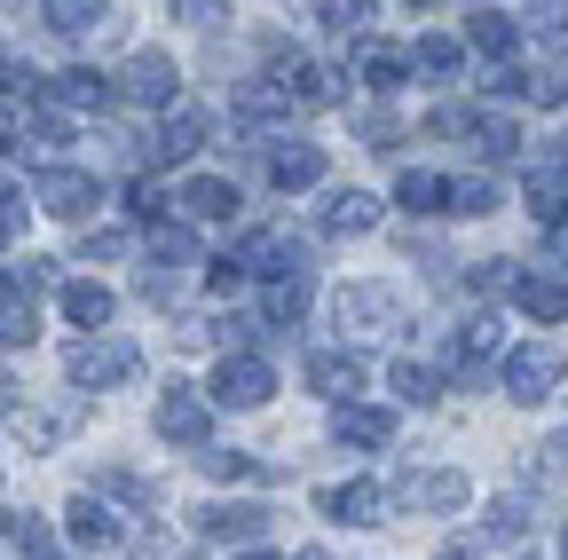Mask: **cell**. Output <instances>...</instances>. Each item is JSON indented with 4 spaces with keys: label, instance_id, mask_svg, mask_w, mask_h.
I'll return each instance as SVG.
<instances>
[{
    "label": "cell",
    "instance_id": "6da1fadb",
    "mask_svg": "<svg viewBox=\"0 0 568 560\" xmlns=\"http://www.w3.org/2000/svg\"><path fill=\"white\" fill-rule=\"evenodd\" d=\"M426 134H435V143H474L489 166H506V159L521 151V126H514L506 111H466V103L426 111Z\"/></svg>",
    "mask_w": 568,
    "mask_h": 560
},
{
    "label": "cell",
    "instance_id": "7a4b0ae2",
    "mask_svg": "<svg viewBox=\"0 0 568 560\" xmlns=\"http://www.w3.org/2000/svg\"><path fill=\"white\" fill-rule=\"evenodd\" d=\"M134 371H142V356H134V339H111V332H95V339H71V347H63V379L80 387V395L126 387Z\"/></svg>",
    "mask_w": 568,
    "mask_h": 560
},
{
    "label": "cell",
    "instance_id": "3957f363",
    "mask_svg": "<svg viewBox=\"0 0 568 560\" xmlns=\"http://www.w3.org/2000/svg\"><path fill=\"white\" fill-rule=\"evenodd\" d=\"M332 324H339V347L347 339H387V332H403V293L379 285V276H364V285H347L332 301Z\"/></svg>",
    "mask_w": 568,
    "mask_h": 560
},
{
    "label": "cell",
    "instance_id": "277c9868",
    "mask_svg": "<svg viewBox=\"0 0 568 560\" xmlns=\"http://www.w3.org/2000/svg\"><path fill=\"white\" fill-rule=\"evenodd\" d=\"M560 379H568V356H560V347H545V339H521L514 356L497 364V387H506V403H521V410L552 403Z\"/></svg>",
    "mask_w": 568,
    "mask_h": 560
},
{
    "label": "cell",
    "instance_id": "5b68a950",
    "mask_svg": "<svg viewBox=\"0 0 568 560\" xmlns=\"http://www.w3.org/2000/svg\"><path fill=\"white\" fill-rule=\"evenodd\" d=\"M268 395H276V371H268V356H253V347H230V356H213L205 403H222V410H261Z\"/></svg>",
    "mask_w": 568,
    "mask_h": 560
},
{
    "label": "cell",
    "instance_id": "8992f818",
    "mask_svg": "<svg viewBox=\"0 0 568 560\" xmlns=\"http://www.w3.org/2000/svg\"><path fill=\"white\" fill-rule=\"evenodd\" d=\"M151 418H159V442H174V450H213V403H205V387L166 379Z\"/></svg>",
    "mask_w": 568,
    "mask_h": 560
},
{
    "label": "cell",
    "instance_id": "52a82bcc",
    "mask_svg": "<svg viewBox=\"0 0 568 560\" xmlns=\"http://www.w3.org/2000/svg\"><path fill=\"white\" fill-rule=\"evenodd\" d=\"M237 276H261V285H284V276H308V245L284 230V222H268V230H253L237 253Z\"/></svg>",
    "mask_w": 568,
    "mask_h": 560
},
{
    "label": "cell",
    "instance_id": "ba28073f",
    "mask_svg": "<svg viewBox=\"0 0 568 560\" xmlns=\"http://www.w3.org/2000/svg\"><path fill=\"white\" fill-rule=\"evenodd\" d=\"M387 498L410 506V513H458V506L474 498V481H466L458 466H403Z\"/></svg>",
    "mask_w": 568,
    "mask_h": 560
},
{
    "label": "cell",
    "instance_id": "9c48e42d",
    "mask_svg": "<svg viewBox=\"0 0 568 560\" xmlns=\"http://www.w3.org/2000/svg\"><path fill=\"white\" fill-rule=\"evenodd\" d=\"M32 205H40V214H55V222H88L95 205H103V182H95L88 166H40V174H32Z\"/></svg>",
    "mask_w": 568,
    "mask_h": 560
},
{
    "label": "cell",
    "instance_id": "30bf717a",
    "mask_svg": "<svg viewBox=\"0 0 568 560\" xmlns=\"http://www.w3.org/2000/svg\"><path fill=\"white\" fill-rule=\"evenodd\" d=\"M119 95H126V103H142V111H174V103H182V72H174V55L134 48V55H126V72H119Z\"/></svg>",
    "mask_w": 568,
    "mask_h": 560
},
{
    "label": "cell",
    "instance_id": "8fae6325",
    "mask_svg": "<svg viewBox=\"0 0 568 560\" xmlns=\"http://www.w3.org/2000/svg\"><path fill=\"white\" fill-rule=\"evenodd\" d=\"M316 513H324V521H347V529H379V521L395 513V498H387L379 481H364V474H347V481L316 489Z\"/></svg>",
    "mask_w": 568,
    "mask_h": 560
},
{
    "label": "cell",
    "instance_id": "7c38bea8",
    "mask_svg": "<svg viewBox=\"0 0 568 560\" xmlns=\"http://www.w3.org/2000/svg\"><path fill=\"white\" fill-rule=\"evenodd\" d=\"M276 88L293 111H332L339 103V72H324V63H308L301 48H276Z\"/></svg>",
    "mask_w": 568,
    "mask_h": 560
},
{
    "label": "cell",
    "instance_id": "4fadbf2b",
    "mask_svg": "<svg viewBox=\"0 0 568 560\" xmlns=\"http://www.w3.org/2000/svg\"><path fill=\"white\" fill-rule=\"evenodd\" d=\"M197 521V537H213V544H253V537H268V506L261 498H213V506H197L190 513Z\"/></svg>",
    "mask_w": 568,
    "mask_h": 560
},
{
    "label": "cell",
    "instance_id": "5bb4252c",
    "mask_svg": "<svg viewBox=\"0 0 568 560\" xmlns=\"http://www.w3.org/2000/svg\"><path fill=\"white\" fill-rule=\"evenodd\" d=\"M332 442L355 450V458H379V450L395 442V410H387V403H339V410H332Z\"/></svg>",
    "mask_w": 568,
    "mask_h": 560
},
{
    "label": "cell",
    "instance_id": "9a60e30c",
    "mask_svg": "<svg viewBox=\"0 0 568 560\" xmlns=\"http://www.w3.org/2000/svg\"><path fill=\"white\" fill-rule=\"evenodd\" d=\"M301 371H308V387H316L332 410H339V403H355V395H364V379H372V364L355 356V347H316Z\"/></svg>",
    "mask_w": 568,
    "mask_h": 560
},
{
    "label": "cell",
    "instance_id": "2e32d148",
    "mask_svg": "<svg viewBox=\"0 0 568 560\" xmlns=\"http://www.w3.org/2000/svg\"><path fill=\"white\" fill-rule=\"evenodd\" d=\"M111 95H119V80H111V72H95V63H71V72L40 80V103H48V111H63V119H71V111H103Z\"/></svg>",
    "mask_w": 568,
    "mask_h": 560
},
{
    "label": "cell",
    "instance_id": "e0dca14e",
    "mask_svg": "<svg viewBox=\"0 0 568 560\" xmlns=\"http://www.w3.org/2000/svg\"><path fill=\"white\" fill-rule=\"evenodd\" d=\"M284 88L276 80H253V88H237V103H230V119H237V134L245 143H284Z\"/></svg>",
    "mask_w": 568,
    "mask_h": 560
},
{
    "label": "cell",
    "instance_id": "ac0fdd59",
    "mask_svg": "<svg viewBox=\"0 0 568 560\" xmlns=\"http://www.w3.org/2000/svg\"><path fill=\"white\" fill-rule=\"evenodd\" d=\"M63 529H71V544H80V552H111V544H126V521L95 498V489H80V498L63 506Z\"/></svg>",
    "mask_w": 568,
    "mask_h": 560
},
{
    "label": "cell",
    "instance_id": "d6986e66",
    "mask_svg": "<svg viewBox=\"0 0 568 560\" xmlns=\"http://www.w3.org/2000/svg\"><path fill=\"white\" fill-rule=\"evenodd\" d=\"M316 230H324V237H372V230H379V197H372V190H324Z\"/></svg>",
    "mask_w": 568,
    "mask_h": 560
},
{
    "label": "cell",
    "instance_id": "ffe728a7",
    "mask_svg": "<svg viewBox=\"0 0 568 560\" xmlns=\"http://www.w3.org/2000/svg\"><path fill=\"white\" fill-rule=\"evenodd\" d=\"M205 134H213V119H205L197 103H174L166 126H159V143H151V159H159V166H182V159L205 151Z\"/></svg>",
    "mask_w": 568,
    "mask_h": 560
},
{
    "label": "cell",
    "instance_id": "44dd1931",
    "mask_svg": "<svg viewBox=\"0 0 568 560\" xmlns=\"http://www.w3.org/2000/svg\"><path fill=\"white\" fill-rule=\"evenodd\" d=\"M174 214H182V222H237V182H222V174H190L182 197H174Z\"/></svg>",
    "mask_w": 568,
    "mask_h": 560
},
{
    "label": "cell",
    "instance_id": "7402d4cb",
    "mask_svg": "<svg viewBox=\"0 0 568 560\" xmlns=\"http://www.w3.org/2000/svg\"><path fill=\"white\" fill-rule=\"evenodd\" d=\"M521 197H529V222L545 230V237H568V182L537 159L529 166V182H521Z\"/></svg>",
    "mask_w": 568,
    "mask_h": 560
},
{
    "label": "cell",
    "instance_id": "603a6c76",
    "mask_svg": "<svg viewBox=\"0 0 568 560\" xmlns=\"http://www.w3.org/2000/svg\"><path fill=\"white\" fill-rule=\"evenodd\" d=\"M355 80H364L372 95H395L410 80V48L403 40H364V48H355Z\"/></svg>",
    "mask_w": 568,
    "mask_h": 560
},
{
    "label": "cell",
    "instance_id": "cb8c5ba5",
    "mask_svg": "<svg viewBox=\"0 0 568 560\" xmlns=\"http://www.w3.org/2000/svg\"><path fill=\"white\" fill-rule=\"evenodd\" d=\"M268 182H276L284 197H293V190H316V182H324V151L301 143V134H284V143L268 151Z\"/></svg>",
    "mask_w": 568,
    "mask_h": 560
},
{
    "label": "cell",
    "instance_id": "d4e9b609",
    "mask_svg": "<svg viewBox=\"0 0 568 560\" xmlns=\"http://www.w3.org/2000/svg\"><path fill=\"white\" fill-rule=\"evenodd\" d=\"M506 301H514L529 324H560V316H568V276H537V268H521Z\"/></svg>",
    "mask_w": 568,
    "mask_h": 560
},
{
    "label": "cell",
    "instance_id": "484cf974",
    "mask_svg": "<svg viewBox=\"0 0 568 560\" xmlns=\"http://www.w3.org/2000/svg\"><path fill=\"white\" fill-rule=\"evenodd\" d=\"M88 418V403L80 395H63V403H48V410H17V435L32 442V450H55V442H71V427Z\"/></svg>",
    "mask_w": 568,
    "mask_h": 560
},
{
    "label": "cell",
    "instance_id": "4316f807",
    "mask_svg": "<svg viewBox=\"0 0 568 560\" xmlns=\"http://www.w3.org/2000/svg\"><path fill=\"white\" fill-rule=\"evenodd\" d=\"M466 48H474V55H489L497 72H506L514 48H521V24H514L506 9H474V17H466Z\"/></svg>",
    "mask_w": 568,
    "mask_h": 560
},
{
    "label": "cell",
    "instance_id": "83f0119b",
    "mask_svg": "<svg viewBox=\"0 0 568 560\" xmlns=\"http://www.w3.org/2000/svg\"><path fill=\"white\" fill-rule=\"evenodd\" d=\"M395 205H403V214H450V174H426V166H403L395 174Z\"/></svg>",
    "mask_w": 568,
    "mask_h": 560
},
{
    "label": "cell",
    "instance_id": "f1b7e54d",
    "mask_svg": "<svg viewBox=\"0 0 568 560\" xmlns=\"http://www.w3.org/2000/svg\"><path fill=\"white\" fill-rule=\"evenodd\" d=\"M410 72H418V80H458V72H466V40L418 32V40H410Z\"/></svg>",
    "mask_w": 568,
    "mask_h": 560
},
{
    "label": "cell",
    "instance_id": "f546056e",
    "mask_svg": "<svg viewBox=\"0 0 568 560\" xmlns=\"http://www.w3.org/2000/svg\"><path fill=\"white\" fill-rule=\"evenodd\" d=\"M142 245H151V268L166 261V276H174V268H205V253H197V230H190V222H159Z\"/></svg>",
    "mask_w": 568,
    "mask_h": 560
},
{
    "label": "cell",
    "instance_id": "4dcf8cb0",
    "mask_svg": "<svg viewBox=\"0 0 568 560\" xmlns=\"http://www.w3.org/2000/svg\"><path fill=\"white\" fill-rule=\"evenodd\" d=\"M63 316L80 324V332H103V324L119 316V301H111V285H95V276H80V285H63Z\"/></svg>",
    "mask_w": 568,
    "mask_h": 560
},
{
    "label": "cell",
    "instance_id": "1f68e13d",
    "mask_svg": "<svg viewBox=\"0 0 568 560\" xmlns=\"http://www.w3.org/2000/svg\"><path fill=\"white\" fill-rule=\"evenodd\" d=\"M529 513H537V506H529V489H506V498H489L481 537H489V544H514V537L529 529Z\"/></svg>",
    "mask_w": 568,
    "mask_h": 560
},
{
    "label": "cell",
    "instance_id": "d6a6232c",
    "mask_svg": "<svg viewBox=\"0 0 568 560\" xmlns=\"http://www.w3.org/2000/svg\"><path fill=\"white\" fill-rule=\"evenodd\" d=\"M48 32H63V40H88V32H103L111 24V9H95V0H48Z\"/></svg>",
    "mask_w": 568,
    "mask_h": 560
},
{
    "label": "cell",
    "instance_id": "836d02e7",
    "mask_svg": "<svg viewBox=\"0 0 568 560\" xmlns=\"http://www.w3.org/2000/svg\"><path fill=\"white\" fill-rule=\"evenodd\" d=\"M308 316V276H284V285H261V324H284L293 332Z\"/></svg>",
    "mask_w": 568,
    "mask_h": 560
},
{
    "label": "cell",
    "instance_id": "e575fe53",
    "mask_svg": "<svg viewBox=\"0 0 568 560\" xmlns=\"http://www.w3.org/2000/svg\"><path fill=\"white\" fill-rule=\"evenodd\" d=\"M32 332H40V301L9 285V293H0V347H24Z\"/></svg>",
    "mask_w": 568,
    "mask_h": 560
},
{
    "label": "cell",
    "instance_id": "d590c367",
    "mask_svg": "<svg viewBox=\"0 0 568 560\" xmlns=\"http://www.w3.org/2000/svg\"><path fill=\"white\" fill-rule=\"evenodd\" d=\"M387 379H395L403 403H443V371H435V364H418V356H395Z\"/></svg>",
    "mask_w": 568,
    "mask_h": 560
},
{
    "label": "cell",
    "instance_id": "8d00e7d4",
    "mask_svg": "<svg viewBox=\"0 0 568 560\" xmlns=\"http://www.w3.org/2000/svg\"><path fill=\"white\" fill-rule=\"evenodd\" d=\"M126 214H134L142 230H159V222H174V197H166L151 174H134V182H126Z\"/></svg>",
    "mask_w": 568,
    "mask_h": 560
},
{
    "label": "cell",
    "instance_id": "74e56055",
    "mask_svg": "<svg viewBox=\"0 0 568 560\" xmlns=\"http://www.w3.org/2000/svg\"><path fill=\"white\" fill-rule=\"evenodd\" d=\"M95 489H103V498H119V506H134V513H151V506H159V489L142 481V474H126V466H103Z\"/></svg>",
    "mask_w": 568,
    "mask_h": 560
},
{
    "label": "cell",
    "instance_id": "f35d334b",
    "mask_svg": "<svg viewBox=\"0 0 568 560\" xmlns=\"http://www.w3.org/2000/svg\"><path fill=\"white\" fill-rule=\"evenodd\" d=\"M450 214H466V222L497 214V182H489V174H458V182H450Z\"/></svg>",
    "mask_w": 568,
    "mask_h": 560
},
{
    "label": "cell",
    "instance_id": "ab89813d",
    "mask_svg": "<svg viewBox=\"0 0 568 560\" xmlns=\"http://www.w3.org/2000/svg\"><path fill=\"white\" fill-rule=\"evenodd\" d=\"M197 474L205 481H253L261 466H253V450H197Z\"/></svg>",
    "mask_w": 568,
    "mask_h": 560
},
{
    "label": "cell",
    "instance_id": "60d3db41",
    "mask_svg": "<svg viewBox=\"0 0 568 560\" xmlns=\"http://www.w3.org/2000/svg\"><path fill=\"white\" fill-rule=\"evenodd\" d=\"M222 316H174V347H222Z\"/></svg>",
    "mask_w": 568,
    "mask_h": 560
},
{
    "label": "cell",
    "instance_id": "b9f144b4",
    "mask_svg": "<svg viewBox=\"0 0 568 560\" xmlns=\"http://www.w3.org/2000/svg\"><path fill=\"white\" fill-rule=\"evenodd\" d=\"M364 17H372L364 0H324V9H316V24H324V32H347V40L364 32Z\"/></svg>",
    "mask_w": 568,
    "mask_h": 560
},
{
    "label": "cell",
    "instance_id": "7bdbcfd3",
    "mask_svg": "<svg viewBox=\"0 0 568 560\" xmlns=\"http://www.w3.org/2000/svg\"><path fill=\"white\" fill-rule=\"evenodd\" d=\"M24 126H32V111H24L17 95H0V159H9V151L24 143Z\"/></svg>",
    "mask_w": 568,
    "mask_h": 560
},
{
    "label": "cell",
    "instance_id": "ee69618b",
    "mask_svg": "<svg viewBox=\"0 0 568 560\" xmlns=\"http://www.w3.org/2000/svg\"><path fill=\"white\" fill-rule=\"evenodd\" d=\"M514 276H521L514 261H481V268L466 276V285H474V293H514Z\"/></svg>",
    "mask_w": 568,
    "mask_h": 560
},
{
    "label": "cell",
    "instance_id": "f6af8a7d",
    "mask_svg": "<svg viewBox=\"0 0 568 560\" xmlns=\"http://www.w3.org/2000/svg\"><path fill=\"white\" fill-rule=\"evenodd\" d=\"M126 253V230H88L80 237V261H119Z\"/></svg>",
    "mask_w": 568,
    "mask_h": 560
},
{
    "label": "cell",
    "instance_id": "bcb514c9",
    "mask_svg": "<svg viewBox=\"0 0 568 560\" xmlns=\"http://www.w3.org/2000/svg\"><path fill=\"white\" fill-rule=\"evenodd\" d=\"M17 230H24V197H17L9 182H0V245H9Z\"/></svg>",
    "mask_w": 568,
    "mask_h": 560
},
{
    "label": "cell",
    "instance_id": "7dc6e473",
    "mask_svg": "<svg viewBox=\"0 0 568 560\" xmlns=\"http://www.w3.org/2000/svg\"><path fill=\"white\" fill-rule=\"evenodd\" d=\"M205 285H213V293H237V285H245V276H237V261L222 253V261H205Z\"/></svg>",
    "mask_w": 568,
    "mask_h": 560
},
{
    "label": "cell",
    "instance_id": "c3c4849f",
    "mask_svg": "<svg viewBox=\"0 0 568 560\" xmlns=\"http://www.w3.org/2000/svg\"><path fill=\"white\" fill-rule=\"evenodd\" d=\"M17 410H24V387H17L9 371H0V418H17Z\"/></svg>",
    "mask_w": 568,
    "mask_h": 560
},
{
    "label": "cell",
    "instance_id": "681fc988",
    "mask_svg": "<svg viewBox=\"0 0 568 560\" xmlns=\"http://www.w3.org/2000/svg\"><path fill=\"white\" fill-rule=\"evenodd\" d=\"M435 560H481V544H474V537H450V544H443Z\"/></svg>",
    "mask_w": 568,
    "mask_h": 560
},
{
    "label": "cell",
    "instance_id": "f907efd6",
    "mask_svg": "<svg viewBox=\"0 0 568 560\" xmlns=\"http://www.w3.org/2000/svg\"><path fill=\"white\" fill-rule=\"evenodd\" d=\"M545 166H552V174H560V182H568V134H560V143H552V151H545Z\"/></svg>",
    "mask_w": 568,
    "mask_h": 560
},
{
    "label": "cell",
    "instance_id": "816d5d0a",
    "mask_svg": "<svg viewBox=\"0 0 568 560\" xmlns=\"http://www.w3.org/2000/svg\"><path fill=\"white\" fill-rule=\"evenodd\" d=\"M284 560H332V552H316V544H301V552H284Z\"/></svg>",
    "mask_w": 568,
    "mask_h": 560
},
{
    "label": "cell",
    "instance_id": "f5cc1de1",
    "mask_svg": "<svg viewBox=\"0 0 568 560\" xmlns=\"http://www.w3.org/2000/svg\"><path fill=\"white\" fill-rule=\"evenodd\" d=\"M237 560H276V552H237Z\"/></svg>",
    "mask_w": 568,
    "mask_h": 560
},
{
    "label": "cell",
    "instance_id": "db71d44e",
    "mask_svg": "<svg viewBox=\"0 0 568 560\" xmlns=\"http://www.w3.org/2000/svg\"><path fill=\"white\" fill-rule=\"evenodd\" d=\"M560 560H568V521H560Z\"/></svg>",
    "mask_w": 568,
    "mask_h": 560
},
{
    "label": "cell",
    "instance_id": "11a10c76",
    "mask_svg": "<svg viewBox=\"0 0 568 560\" xmlns=\"http://www.w3.org/2000/svg\"><path fill=\"white\" fill-rule=\"evenodd\" d=\"M0 529H17V513H0Z\"/></svg>",
    "mask_w": 568,
    "mask_h": 560
},
{
    "label": "cell",
    "instance_id": "9f6ffc18",
    "mask_svg": "<svg viewBox=\"0 0 568 560\" xmlns=\"http://www.w3.org/2000/svg\"><path fill=\"white\" fill-rule=\"evenodd\" d=\"M9 285H17V276H0V293H9Z\"/></svg>",
    "mask_w": 568,
    "mask_h": 560
},
{
    "label": "cell",
    "instance_id": "6f0895ef",
    "mask_svg": "<svg viewBox=\"0 0 568 560\" xmlns=\"http://www.w3.org/2000/svg\"><path fill=\"white\" fill-rule=\"evenodd\" d=\"M40 560H63V552H40Z\"/></svg>",
    "mask_w": 568,
    "mask_h": 560
}]
</instances>
